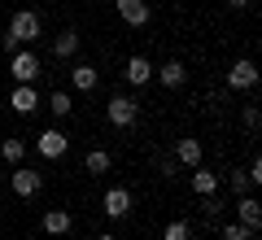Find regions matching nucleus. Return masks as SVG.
<instances>
[{
	"instance_id": "6",
	"label": "nucleus",
	"mask_w": 262,
	"mask_h": 240,
	"mask_svg": "<svg viewBox=\"0 0 262 240\" xmlns=\"http://www.w3.org/2000/svg\"><path fill=\"white\" fill-rule=\"evenodd\" d=\"M118 18L127 27H144L149 22V0H118Z\"/></svg>"
},
{
	"instance_id": "10",
	"label": "nucleus",
	"mask_w": 262,
	"mask_h": 240,
	"mask_svg": "<svg viewBox=\"0 0 262 240\" xmlns=\"http://www.w3.org/2000/svg\"><path fill=\"white\" fill-rule=\"evenodd\" d=\"M236 214H241V223H245L249 231H258V227H262V205L253 201V197H241V205H236Z\"/></svg>"
},
{
	"instance_id": "1",
	"label": "nucleus",
	"mask_w": 262,
	"mask_h": 240,
	"mask_svg": "<svg viewBox=\"0 0 262 240\" xmlns=\"http://www.w3.org/2000/svg\"><path fill=\"white\" fill-rule=\"evenodd\" d=\"M35 35H39V13L18 9V13L9 18V39H13V44H31Z\"/></svg>"
},
{
	"instance_id": "17",
	"label": "nucleus",
	"mask_w": 262,
	"mask_h": 240,
	"mask_svg": "<svg viewBox=\"0 0 262 240\" xmlns=\"http://www.w3.org/2000/svg\"><path fill=\"white\" fill-rule=\"evenodd\" d=\"M83 166H88V170H92V175H105V170H110V166H114V157H110V153H105V148H92V153H88V157H83Z\"/></svg>"
},
{
	"instance_id": "21",
	"label": "nucleus",
	"mask_w": 262,
	"mask_h": 240,
	"mask_svg": "<svg viewBox=\"0 0 262 240\" xmlns=\"http://www.w3.org/2000/svg\"><path fill=\"white\" fill-rule=\"evenodd\" d=\"M258 231H249V227H236V223H227L223 227V240H253Z\"/></svg>"
},
{
	"instance_id": "24",
	"label": "nucleus",
	"mask_w": 262,
	"mask_h": 240,
	"mask_svg": "<svg viewBox=\"0 0 262 240\" xmlns=\"http://www.w3.org/2000/svg\"><path fill=\"white\" fill-rule=\"evenodd\" d=\"M245 127H249V131H258V110H253V105L245 110Z\"/></svg>"
},
{
	"instance_id": "18",
	"label": "nucleus",
	"mask_w": 262,
	"mask_h": 240,
	"mask_svg": "<svg viewBox=\"0 0 262 240\" xmlns=\"http://www.w3.org/2000/svg\"><path fill=\"white\" fill-rule=\"evenodd\" d=\"M75 48H79V31H66V35H57L53 53L57 57H75Z\"/></svg>"
},
{
	"instance_id": "15",
	"label": "nucleus",
	"mask_w": 262,
	"mask_h": 240,
	"mask_svg": "<svg viewBox=\"0 0 262 240\" xmlns=\"http://www.w3.org/2000/svg\"><path fill=\"white\" fill-rule=\"evenodd\" d=\"M44 231L66 236V231H70V214H66V210H48V214H44Z\"/></svg>"
},
{
	"instance_id": "13",
	"label": "nucleus",
	"mask_w": 262,
	"mask_h": 240,
	"mask_svg": "<svg viewBox=\"0 0 262 240\" xmlns=\"http://www.w3.org/2000/svg\"><path fill=\"white\" fill-rule=\"evenodd\" d=\"M158 79H162V88H184L188 70H184V61H166V66L158 70Z\"/></svg>"
},
{
	"instance_id": "20",
	"label": "nucleus",
	"mask_w": 262,
	"mask_h": 240,
	"mask_svg": "<svg viewBox=\"0 0 262 240\" xmlns=\"http://www.w3.org/2000/svg\"><path fill=\"white\" fill-rule=\"evenodd\" d=\"M0 153H5V162H22V157H27V144H22V140H5Z\"/></svg>"
},
{
	"instance_id": "7",
	"label": "nucleus",
	"mask_w": 262,
	"mask_h": 240,
	"mask_svg": "<svg viewBox=\"0 0 262 240\" xmlns=\"http://www.w3.org/2000/svg\"><path fill=\"white\" fill-rule=\"evenodd\" d=\"M9 105H13L18 114H27V118H31V114L39 110V92H35L31 83H18V88H13V96H9Z\"/></svg>"
},
{
	"instance_id": "5",
	"label": "nucleus",
	"mask_w": 262,
	"mask_h": 240,
	"mask_svg": "<svg viewBox=\"0 0 262 240\" xmlns=\"http://www.w3.org/2000/svg\"><path fill=\"white\" fill-rule=\"evenodd\" d=\"M227 83H232V88H241V92H245V88H253V83H258V66H253L249 57H241V61H236L232 70H227Z\"/></svg>"
},
{
	"instance_id": "3",
	"label": "nucleus",
	"mask_w": 262,
	"mask_h": 240,
	"mask_svg": "<svg viewBox=\"0 0 262 240\" xmlns=\"http://www.w3.org/2000/svg\"><path fill=\"white\" fill-rule=\"evenodd\" d=\"M9 184H13V192H18V197H35L39 188H44V175H39V170H31V166H18Z\"/></svg>"
},
{
	"instance_id": "8",
	"label": "nucleus",
	"mask_w": 262,
	"mask_h": 240,
	"mask_svg": "<svg viewBox=\"0 0 262 240\" xmlns=\"http://www.w3.org/2000/svg\"><path fill=\"white\" fill-rule=\"evenodd\" d=\"M105 214H110V219H127L131 214V192L127 188H110V192H105Z\"/></svg>"
},
{
	"instance_id": "11",
	"label": "nucleus",
	"mask_w": 262,
	"mask_h": 240,
	"mask_svg": "<svg viewBox=\"0 0 262 240\" xmlns=\"http://www.w3.org/2000/svg\"><path fill=\"white\" fill-rule=\"evenodd\" d=\"M70 83H75L79 92H96V66H88V61H79L75 70H70Z\"/></svg>"
},
{
	"instance_id": "16",
	"label": "nucleus",
	"mask_w": 262,
	"mask_h": 240,
	"mask_svg": "<svg viewBox=\"0 0 262 240\" xmlns=\"http://www.w3.org/2000/svg\"><path fill=\"white\" fill-rule=\"evenodd\" d=\"M179 162H184V166H201V140H179Z\"/></svg>"
},
{
	"instance_id": "25",
	"label": "nucleus",
	"mask_w": 262,
	"mask_h": 240,
	"mask_svg": "<svg viewBox=\"0 0 262 240\" xmlns=\"http://www.w3.org/2000/svg\"><path fill=\"white\" fill-rule=\"evenodd\" d=\"M232 5H236V9H249V5H253V0H232Z\"/></svg>"
},
{
	"instance_id": "22",
	"label": "nucleus",
	"mask_w": 262,
	"mask_h": 240,
	"mask_svg": "<svg viewBox=\"0 0 262 240\" xmlns=\"http://www.w3.org/2000/svg\"><path fill=\"white\" fill-rule=\"evenodd\" d=\"M166 240H192V227H188V223H170V227H166Z\"/></svg>"
},
{
	"instance_id": "26",
	"label": "nucleus",
	"mask_w": 262,
	"mask_h": 240,
	"mask_svg": "<svg viewBox=\"0 0 262 240\" xmlns=\"http://www.w3.org/2000/svg\"><path fill=\"white\" fill-rule=\"evenodd\" d=\"M96 240H118V236H96Z\"/></svg>"
},
{
	"instance_id": "23",
	"label": "nucleus",
	"mask_w": 262,
	"mask_h": 240,
	"mask_svg": "<svg viewBox=\"0 0 262 240\" xmlns=\"http://www.w3.org/2000/svg\"><path fill=\"white\" fill-rule=\"evenodd\" d=\"M245 179H249V184H262V162H258V157L249 162V175H245Z\"/></svg>"
},
{
	"instance_id": "14",
	"label": "nucleus",
	"mask_w": 262,
	"mask_h": 240,
	"mask_svg": "<svg viewBox=\"0 0 262 240\" xmlns=\"http://www.w3.org/2000/svg\"><path fill=\"white\" fill-rule=\"evenodd\" d=\"M192 192H196V197H214V192H219V179L210 175V170L192 166Z\"/></svg>"
},
{
	"instance_id": "9",
	"label": "nucleus",
	"mask_w": 262,
	"mask_h": 240,
	"mask_svg": "<svg viewBox=\"0 0 262 240\" xmlns=\"http://www.w3.org/2000/svg\"><path fill=\"white\" fill-rule=\"evenodd\" d=\"M66 148H70V140H66V136H61V131H57V127L39 131V153H44V157H61Z\"/></svg>"
},
{
	"instance_id": "4",
	"label": "nucleus",
	"mask_w": 262,
	"mask_h": 240,
	"mask_svg": "<svg viewBox=\"0 0 262 240\" xmlns=\"http://www.w3.org/2000/svg\"><path fill=\"white\" fill-rule=\"evenodd\" d=\"M105 114H110L114 127H131V122H136V101H127V96H110Z\"/></svg>"
},
{
	"instance_id": "19",
	"label": "nucleus",
	"mask_w": 262,
	"mask_h": 240,
	"mask_svg": "<svg viewBox=\"0 0 262 240\" xmlns=\"http://www.w3.org/2000/svg\"><path fill=\"white\" fill-rule=\"evenodd\" d=\"M48 110H53V114H57V118H66V114L75 110V101H70V96H66V92H61V88H57V92H53V96H48Z\"/></svg>"
},
{
	"instance_id": "12",
	"label": "nucleus",
	"mask_w": 262,
	"mask_h": 240,
	"mask_svg": "<svg viewBox=\"0 0 262 240\" xmlns=\"http://www.w3.org/2000/svg\"><path fill=\"white\" fill-rule=\"evenodd\" d=\"M122 74H127V83H136V88H140V83H149V79H153V66L144 61V57H131Z\"/></svg>"
},
{
	"instance_id": "2",
	"label": "nucleus",
	"mask_w": 262,
	"mask_h": 240,
	"mask_svg": "<svg viewBox=\"0 0 262 240\" xmlns=\"http://www.w3.org/2000/svg\"><path fill=\"white\" fill-rule=\"evenodd\" d=\"M39 70H44V66H39V57L31 53V48H18V53L9 57V74L18 79V83H31V79H35Z\"/></svg>"
}]
</instances>
